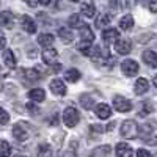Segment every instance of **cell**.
Returning a JSON list of instances; mask_svg holds the SVG:
<instances>
[{
  "label": "cell",
  "instance_id": "cell-11",
  "mask_svg": "<svg viewBox=\"0 0 157 157\" xmlns=\"http://www.w3.org/2000/svg\"><path fill=\"white\" fill-rule=\"evenodd\" d=\"M94 113L98 118H101V120H107V118H110L112 115V109L110 105H107V104H98V105L94 107Z\"/></svg>",
  "mask_w": 157,
  "mask_h": 157
},
{
  "label": "cell",
  "instance_id": "cell-40",
  "mask_svg": "<svg viewBox=\"0 0 157 157\" xmlns=\"http://www.w3.org/2000/svg\"><path fill=\"white\" fill-rule=\"evenodd\" d=\"M14 157H25V155H14Z\"/></svg>",
  "mask_w": 157,
  "mask_h": 157
},
{
  "label": "cell",
  "instance_id": "cell-1",
  "mask_svg": "<svg viewBox=\"0 0 157 157\" xmlns=\"http://www.w3.org/2000/svg\"><path fill=\"white\" fill-rule=\"evenodd\" d=\"M78 121H80V115H78V112L74 107H68L63 112V123L68 127H75Z\"/></svg>",
  "mask_w": 157,
  "mask_h": 157
},
{
  "label": "cell",
  "instance_id": "cell-36",
  "mask_svg": "<svg viewBox=\"0 0 157 157\" xmlns=\"http://www.w3.org/2000/svg\"><path fill=\"white\" fill-rule=\"evenodd\" d=\"M137 157H151V155H149V152L145 151V149H138V151H137Z\"/></svg>",
  "mask_w": 157,
  "mask_h": 157
},
{
  "label": "cell",
  "instance_id": "cell-38",
  "mask_svg": "<svg viewBox=\"0 0 157 157\" xmlns=\"http://www.w3.org/2000/svg\"><path fill=\"white\" fill-rule=\"evenodd\" d=\"M58 157H74V154H72V152H69V151H61Z\"/></svg>",
  "mask_w": 157,
  "mask_h": 157
},
{
  "label": "cell",
  "instance_id": "cell-19",
  "mask_svg": "<svg viewBox=\"0 0 157 157\" xmlns=\"http://www.w3.org/2000/svg\"><path fill=\"white\" fill-rule=\"evenodd\" d=\"M29 98H30L33 102H43V101L46 99V93H44L43 88H33V90H30Z\"/></svg>",
  "mask_w": 157,
  "mask_h": 157
},
{
  "label": "cell",
  "instance_id": "cell-28",
  "mask_svg": "<svg viewBox=\"0 0 157 157\" xmlns=\"http://www.w3.org/2000/svg\"><path fill=\"white\" fill-rule=\"evenodd\" d=\"M82 25H85V24L82 22V19H80V16H78V14H72V16L69 17V27L80 30V29H82Z\"/></svg>",
  "mask_w": 157,
  "mask_h": 157
},
{
  "label": "cell",
  "instance_id": "cell-12",
  "mask_svg": "<svg viewBox=\"0 0 157 157\" xmlns=\"http://www.w3.org/2000/svg\"><path fill=\"white\" fill-rule=\"evenodd\" d=\"M13 24H14V16H13L10 11H2L0 13V27L11 29Z\"/></svg>",
  "mask_w": 157,
  "mask_h": 157
},
{
  "label": "cell",
  "instance_id": "cell-33",
  "mask_svg": "<svg viewBox=\"0 0 157 157\" xmlns=\"http://www.w3.org/2000/svg\"><path fill=\"white\" fill-rule=\"evenodd\" d=\"M8 121H10V113L3 107H0V124H8Z\"/></svg>",
  "mask_w": 157,
  "mask_h": 157
},
{
  "label": "cell",
  "instance_id": "cell-34",
  "mask_svg": "<svg viewBox=\"0 0 157 157\" xmlns=\"http://www.w3.org/2000/svg\"><path fill=\"white\" fill-rule=\"evenodd\" d=\"M25 74H27V75H29V78H32V80H36V78H38V72H36V71L27 69V71H25Z\"/></svg>",
  "mask_w": 157,
  "mask_h": 157
},
{
  "label": "cell",
  "instance_id": "cell-30",
  "mask_svg": "<svg viewBox=\"0 0 157 157\" xmlns=\"http://www.w3.org/2000/svg\"><path fill=\"white\" fill-rule=\"evenodd\" d=\"M80 104H82V107H83L85 110H90V109H93V107H94V101H93V98H91V96H86V94H83V96L80 98Z\"/></svg>",
  "mask_w": 157,
  "mask_h": 157
},
{
  "label": "cell",
  "instance_id": "cell-27",
  "mask_svg": "<svg viewBox=\"0 0 157 157\" xmlns=\"http://www.w3.org/2000/svg\"><path fill=\"white\" fill-rule=\"evenodd\" d=\"M110 155V146H101L96 148L93 152L90 154V157H109Z\"/></svg>",
  "mask_w": 157,
  "mask_h": 157
},
{
  "label": "cell",
  "instance_id": "cell-21",
  "mask_svg": "<svg viewBox=\"0 0 157 157\" xmlns=\"http://www.w3.org/2000/svg\"><path fill=\"white\" fill-rule=\"evenodd\" d=\"M58 36H60V39H61V41H63L64 44L72 43V39H74V35H72L71 29H68V27L60 29V30H58Z\"/></svg>",
  "mask_w": 157,
  "mask_h": 157
},
{
  "label": "cell",
  "instance_id": "cell-3",
  "mask_svg": "<svg viewBox=\"0 0 157 157\" xmlns=\"http://www.w3.org/2000/svg\"><path fill=\"white\" fill-rule=\"evenodd\" d=\"M113 109L116 112H121V113L130 112L132 110V102L124 96H115L113 98Z\"/></svg>",
  "mask_w": 157,
  "mask_h": 157
},
{
  "label": "cell",
  "instance_id": "cell-14",
  "mask_svg": "<svg viewBox=\"0 0 157 157\" xmlns=\"http://www.w3.org/2000/svg\"><path fill=\"white\" fill-rule=\"evenodd\" d=\"M143 61L151 68H157V54L154 50H145L143 52Z\"/></svg>",
  "mask_w": 157,
  "mask_h": 157
},
{
  "label": "cell",
  "instance_id": "cell-7",
  "mask_svg": "<svg viewBox=\"0 0 157 157\" xmlns=\"http://www.w3.org/2000/svg\"><path fill=\"white\" fill-rule=\"evenodd\" d=\"M115 152H116V157H132L134 149L127 143H118L115 148Z\"/></svg>",
  "mask_w": 157,
  "mask_h": 157
},
{
  "label": "cell",
  "instance_id": "cell-23",
  "mask_svg": "<svg viewBox=\"0 0 157 157\" xmlns=\"http://www.w3.org/2000/svg\"><path fill=\"white\" fill-rule=\"evenodd\" d=\"M38 43L46 49H50L52 44H54V36H52L50 33H43V35L38 36Z\"/></svg>",
  "mask_w": 157,
  "mask_h": 157
},
{
  "label": "cell",
  "instance_id": "cell-25",
  "mask_svg": "<svg viewBox=\"0 0 157 157\" xmlns=\"http://www.w3.org/2000/svg\"><path fill=\"white\" fill-rule=\"evenodd\" d=\"M120 27H121V30H124V32L130 30V29L134 27V17L130 16V14L123 16V17H121V21H120Z\"/></svg>",
  "mask_w": 157,
  "mask_h": 157
},
{
  "label": "cell",
  "instance_id": "cell-18",
  "mask_svg": "<svg viewBox=\"0 0 157 157\" xmlns=\"http://www.w3.org/2000/svg\"><path fill=\"white\" fill-rule=\"evenodd\" d=\"M80 38H82V43H93V39H94V33L93 30H91L88 25H82V29H80Z\"/></svg>",
  "mask_w": 157,
  "mask_h": 157
},
{
  "label": "cell",
  "instance_id": "cell-26",
  "mask_svg": "<svg viewBox=\"0 0 157 157\" xmlns=\"http://www.w3.org/2000/svg\"><path fill=\"white\" fill-rule=\"evenodd\" d=\"M38 157H54L50 145H47V143L39 145V146H38Z\"/></svg>",
  "mask_w": 157,
  "mask_h": 157
},
{
  "label": "cell",
  "instance_id": "cell-32",
  "mask_svg": "<svg viewBox=\"0 0 157 157\" xmlns=\"http://www.w3.org/2000/svg\"><path fill=\"white\" fill-rule=\"evenodd\" d=\"M78 50H80V54H83V55H90L91 54V44L90 43H80L78 44Z\"/></svg>",
  "mask_w": 157,
  "mask_h": 157
},
{
  "label": "cell",
  "instance_id": "cell-31",
  "mask_svg": "<svg viewBox=\"0 0 157 157\" xmlns=\"http://www.w3.org/2000/svg\"><path fill=\"white\" fill-rule=\"evenodd\" d=\"M152 110H154V107L151 105L149 102H143V104H141V109H140V112H138V113H140V116L145 118V116H146V115H149Z\"/></svg>",
  "mask_w": 157,
  "mask_h": 157
},
{
  "label": "cell",
  "instance_id": "cell-35",
  "mask_svg": "<svg viewBox=\"0 0 157 157\" xmlns=\"http://www.w3.org/2000/svg\"><path fill=\"white\" fill-rule=\"evenodd\" d=\"M5 46H6V38H5V35L2 32H0V50L5 49Z\"/></svg>",
  "mask_w": 157,
  "mask_h": 157
},
{
  "label": "cell",
  "instance_id": "cell-24",
  "mask_svg": "<svg viewBox=\"0 0 157 157\" xmlns=\"http://www.w3.org/2000/svg\"><path fill=\"white\" fill-rule=\"evenodd\" d=\"M113 16L110 14V13H102V14L96 19V27L98 29H102V27H105V25H110Z\"/></svg>",
  "mask_w": 157,
  "mask_h": 157
},
{
  "label": "cell",
  "instance_id": "cell-8",
  "mask_svg": "<svg viewBox=\"0 0 157 157\" xmlns=\"http://www.w3.org/2000/svg\"><path fill=\"white\" fill-rule=\"evenodd\" d=\"M115 50H116L120 55H127V54H130V50H132L130 41H127V39H118V41L115 43Z\"/></svg>",
  "mask_w": 157,
  "mask_h": 157
},
{
  "label": "cell",
  "instance_id": "cell-17",
  "mask_svg": "<svg viewBox=\"0 0 157 157\" xmlns=\"http://www.w3.org/2000/svg\"><path fill=\"white\" fill-rule=\"evenodd\" d=\"M134 86H135V90H134V91H135V94H145L146 91L149 90V82L146 80V78L140 77L138 80L135 82V85H134Z\"/></svg>",
  "mask_w": 157,
  "mask_h": 157
},
{
  "label": "cell",
  "instance_id": "cell-6",
  "mask_svg": "<svg viewBox=\"0 0 157 157\" xmlns=\"http://www.w3.org/2000/svg\"><path fill=\"white\" fill-rule=\"evenodd\" d=\"M91 60L96 61V63H104L105 60H109V54L107 52H104V49H101V46H96L94 49H91V54H90Z\"/></svg>",
  "mask_w": 157,
  "mask_h": 157
},
{
  "label": "cell",
  "instance_id": "cell-29",
  "mask_svg": "<svg viewBox=\"0 0 157 157\" xmlns=\"http://www.w3.org/2000/svg\"><path fill=\"white\" fill-rule=\"evenodd\" d=\"M11 154V146L5 140H0V157H10Z\"/></svg>",
  "mask_w": 157,
  "mask_h": 157
},
{
  "label": "cell",
  "instance_id": "cell-4",
  "mask_svg": "<svg viewBox=\"0 0 157 157\" xmlns=\"http://www.w3.org/2000/svg\"><path fill=\"white\" fill-rule=\"evenodd\" d=\"M57 58H58V52H57V49H54V47L46 49V50L43 52V61H44L46 64H49V66H52V64H54V66H55V71L60 68V64H58Z\"/></svg>",
  "mask_w": 157,
  "mask_h": 157
},
{
  "label": "cell",
  "instance_id": "cell-5",
  "mask_svg": "<svg viewBox=\"0 0 157 157\" xmlns=\"http://www.w3.org/2000/svg\"><path fill=\"white\" fill-rule=\"evenodd\" d=\"M121 71H123L124 75L132 77V75H135L138 72V63L135 60H124L121 63Z\"/></svg>",
  "mask_w": 157,
  "mask_h": 157
},
{
  "label": "cell",
  "instance_id": "cell-2",
  "mask_svg": "<svg viewBox=\"0 0 157 157\" xmlns=\"http://www.w3.org/2000/svg\"><path fill=\"white\" fill-rule=\"evenodd\" d=\"M120 132L124 138H135L138 135V126L135 121L132 120H127L121 124V129H120Z\"/></svg>",
  "mask_w": 157,
  "mask_h": 157
},
{
  "label": "cell",
  "instance_id": "cell-15",
  "mask_svg": "<svg viewBox=\"0 0 157 157\" xmlns=\"http://www.w3.org/2000/svg\"><path fill=\"white\" fill-rule=\"evenodd\" d=\"M21 22H22V29L27 33H35L36 32V24H35V21L30 16H22Z\"/></svg>",
  "mask_w": 157,
  "mask_h": 157
},
{
  "label": "cell",
  "instance_id": "cell-10",
  "mask_svg": "<svg viewBox=\"0 0 157 157\" xmlns=\"http://www.w3.org/2000/svg\"><path fill=\"white\" fill-rule=\"evenodd\" d=\"M102 38H104V43L105 44H113V43L118 41V38H120V32L116 29H107V30H104Z\"/></svg>",
  "mask_w": 157,
  "mask_h": 157
},
{
  "label": "cell",
  "instance_id": "cell-22",
  "mask_svg": "<svg viewBox=\"0 0 157 157\" xmlns=\"http://www.w3.org/2000/svg\"><path fill=\"white\" fill-rule=\"evenodd\" d=\"M3 63L8 68H16V55L13 54V50H3Z\"/></svg>",
  "mask_w": 157,
  "mask_h": 157
},
{
  "label": "cell",
  "instance_id": "cell-37",
  "mask_svg": "<svg viewBox=\"0 0 157 157\" xmlns=\"http://www.w3.org/2000/svg\"><path fill=\"white\" fill-rule=\"evenodd\" d=\"M149 11L151 13H157V2H151L149 3Z\"/></svg>",
  "mask_w": 157,
  "mask_h": 157
},
{
  "label": "cell",
  "instance_id": "cell-16",
  "mask_svg": "<svg viewBox=\"0 0 157 157\" xmlns=\"http://www.w3.org/2000/svg\"><path fill=\"white\" fill-rule=\"evenodd\" d=\"M13 137H14L16 140H19V141H25L29 138V132L21 124H16V126H13Z\"/></svg>",
  "mask_w": 157,
  "mask_h": 157
},
{
  "label": "cell",
  "instance_id": "cell-20",
  "mask_svg": "<svg viewBox=\"0 0 157 157\" xmlns=\"http://www.w3.org/2000/svg\"><path fill=\"white\" fill-rule=\"evenodd\" d=\"M80 71L78 69H75V68H71V69H68L66 72H64V78H66V82H71V83H75V82H78L80 80Z\"/></svg>",
  "mask_w": 157,
  "mask_h": 157
},
{
  "label": "cell",
  "instance_id": "cell-13",
  "mask_svg": "<svg viewBox=\"0 0 157 157\" xmlns=\"http://www.w3.org/2000/svg\"><path fill=\"white\" fill-rule=\"evenodd\" d=\"M80 13H82L85 17H88V19L94 17V14H96V6H94V3H93V2H85V3H82V5H80Z\"/></svg>",
  "mask_w": 157,
  "mask_h": 157
},
{
  "label": "cell",
  "instance_id": "cell-39",
  "mask_svg": "<svg viewBox=\"0 0 157 157\" xmlns=\"http://www.w3.org/2000/svg\"><path fill=\"white\" fill-rule=\"evenodd\" d=\"M152 83H154V86H155V88H157V75H155V77H154V78H152Z\"/></svg>",
  "mask_w": 157,
  "mask_h": 157
},
{
  "label": "cell",
  "instance_id": "cell-9",
  "mask_svg": "<svg viewBox=\"0 0 157 157\" xmlns=\"http://www.w3.org/2000/svg\"><path fill=\"white\" fill-rule=\"evenodd\" d=\"M50 91L57 96H64L66 94V85H64L63 80H60V78H55V80L50 82Z\"/></svg>",
  "mask_w": 157,
  "mask_h": 157
}]
</instances>
